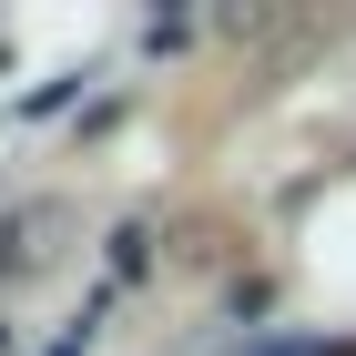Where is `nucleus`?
<instances>
[{
    "label": "nucleus",
    "mask_w": 356,
    "mask_h": 356,
    "mask_svg": "<svg viewBox=\"0 0 356 356\" xmlns=\"http://www.w3.org/2000/svg\"><path fill=\"white\" fill-rule=\"evenodd\" d=\"M346 356H356V346H346Z\"/></svg>",
    "instance_id": "obj_1"
}]
</instances>
